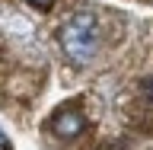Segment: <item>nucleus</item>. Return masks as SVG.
<instances>
[{"label":"nucleus","instance_id":"nucleus-1","mask_svg":"<svg viewBox=\"0 0 153 150\" xmlns=\"http://www.w3.org/2000/svg\"><path fill=\"white\" fill-rule=\"evenodd\" d=\"M57 42L74 64H89L99 51V19L93 13H74L57 32Z\"/></svg>","mask_w":153,"mask_h":150},{"label":"nucleus","instance_id":"nucleus-5","mask_svg":"<svg viewBox=\"0 0 153 150\" xmlns=\"http://www.w3.org/2000/svg\"><path fill=\"white\" fill-rule=\"evenodd\" d=\"M143 93H147V99L153 102V80H147V86H143Z\"/></svg>","mask_w":153,"mask_h":150},{"label":"nucleus","instance_id":"nucleus-2","mask_svg":"<svg viewBox=\"0 0 153 150\" xmlns=\"http://www.w3.org/2000/svg\"><path fill=\"white\" fill-rule=\"evenodd\" d=\"M51 131L57 137H64V141H74V137H80L86 131V115L80 109H74V105H64V109H57L51 115Z\"/></svg>","mask_w":153,"mask_h":150},{"label":"nucleus","instance_id":"nucleus-3","mask_svg":"<svg viewBox=\"0 0 153 150\" xmlns=\"http://www.w3.org/2000/svg\"><path fill=\"white\" fill-rule=\"evenodd\" d=\"M29 7H35V10H42V13H48V10L54 7V0H26Z\"/></svg>","mask_w":153,"mask_h":150},{"label":"nucleus","instance_id":"nucleus-4","mask_svg":"<svg viewBox=\"0 0 153 150\" xmlns=\"http://www.w3.org/2000/svg\"><path fill=\"white\" fill-rule=\"evenodd\" d=\"M0 147H3V150H13V144L7 141V134H3V131H0Z\"/></svg>","mask_w":153,"mask_h":150}]
</instances>
